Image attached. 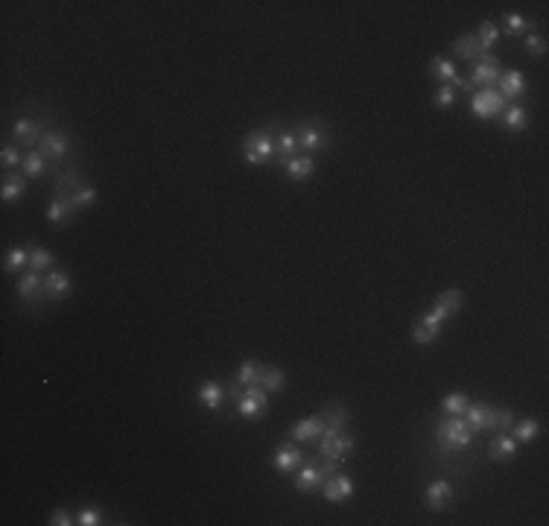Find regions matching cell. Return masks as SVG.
Instances as JSON below:
<instances>
[{
	"mask_svg": "<svg viewBox=\"0 0 549 526\" xmlns=\"http://www.w3.org/2000/svg\"><path fill=\"white\" fill-rule=\"evenodd\" d=\"M453 50H456V56L462 62H476L485 50H482V44L476 41V35H462L456 44H453Z\"/></svg>",
	"mask_w": 549,
	"mask_h": 526,
	"instance_id": "obj_27",
	"label": "cell"
},
{
	"mask_svg": "<svg viewBox=\"0 0 549 526\" xmlns=\"http://www.w3.org/2000/svg\"><path fill=\"white\" fill-rule=\"evenodd\" d=\"M94 199H97V190H94L91 184H88V187L82 184V187L77 190V194H70V205H74L77 211H82V208L94 205Z\"/></svg>",
	"mask_w": 549,
	"mask_h": 526,
	"instance_id": "obj_41",
	"label": "cell"
},
{
	"mask_svg": "<svg viewBox=\"0 0 549 526\" xmlns=\"http://www.w3.org/2000/svg\"><path fill=\"white\" fill-rule=\"evenodd\" d=\"M295 152H298V135L295 132H281L275 138V161L286 164L290 158H295Z\"/></svg>",
	"mask_w": 549,
	"mask_h": 526,
	"instance_id": "obj_25",
	"label": "cell"
},
{
	"mask_svg": "<svg viewBox=\"0 0 549 526\" xmlns=\"http://www.w3.org/2000/svg\"><path fill=\"white\" fill-rule=\"evenodd\" d=\"M12 135H15V140L21 143V147H35V143H41V129H38L35 121H30V117H21V121H15Z\"/></svg>",
	"mask_w": 549,
	"mask_h": 526,
	"instance_id": "obj_20",
	"label": "cell"
},
{
	"mask_svg": "<svg viewBox=\"0 0 549 526\" xmlns=\"http://www.w3.org/2000/svg\"><path fill=\"white\" fill-rule=\"evenodd\" d=\"M67 150H70V140H67L64 135H59V132H47V135H41V147H38V152H41L47 161H59V158H64Z\"/></svg>",
	"mask_w": 549,
	"mask_h": 526,
	"instance_id": "obj_17",
	"label": "cell"
},
{
	"mask_svg": "<svg viewBox=\"0 0 549 526\" xmlns=\"http://www.w3.org/2000/svg\"><path fill=\"white\" fill-rule=\"evenodd\" d=\"M538 433H540V424L535 418H523V421L511 424V439L514 442H532V439H538Z\"/></svg>",
	"mask_w": 549,
	"mask_h": 526,
	"instance_id": "obj_30",
	"label": "cell"
},
{
	"mask_svg": "<svg viewBox=\"0 0 549 526\" xmlns=\"http://www.w3.org/2000/svg\"><path fill=\"white\" fill-rule=\"evenodd\" d=\"M453 103H456V88H453V85H441V88L433 94V106H436V108H450Z\"/></svg>",
	"mask_w": 549,
	"mask_h": 526,
	"instance_id": "obj_42",
	"label": "cell"
},
{
	"mask_svg": "<svg viewBox=\"0 0 549 526\" xmlns=\"http://www.w3.org/2000/svg\"><path fill=\"white\" fill-rule=\"evenodd\" d=\"M304 459H307V457L298 450V444H295V442H286V444H281V447L275 450L272 465H275L281 474H293V471H298V465H301Z\"/></svg>",
	"mask_w": 549,
	"mask_h": 526,
	"instance_id": "obj_13",
	"label": "cell"
},
{
	"mask_svg": "<svg viewBox=\"0 0 549 526\" xmlns=\"http://www.w3.org/2000/svg\"><path fill=\"white\" fill-rule=\"evenodd\" d=\"M470 406V398L465 392H450L444 401H441V410L447 415H465V410Z\"/></svg>",
	"mask_w": 549,
	"mask_h": 526,
	"instance_id": "obj_33",
	"label": "cell"
},
{
	"mask_svg": "<svg viewBox=\"0 0 549 526\" xmlns=\"http://www.w3.org/2000/svg\"><path fill=\"white\" fill-rule=\"evenodd\" d=\"M53 263V252H47L41 246H30V269L33 272H41V269H50Z\"/></svg>",
	"mask_w": 549,
	"mask_h": 526,
	"instance_id": "obj_38",
	"label": "cell"
},
{
	"mask_svg": "<svg viewBox=\"0 0 549 526\" xmlns=\"http://www.w3.org/2000/svg\"><path fill=\"white\" fill-rule=\"evenodd\" d=\"M74 217H77V208L70 205V196H56L50 202V208H47V220L53 225H67Z\"/></svg>",
	"mask_w": 549,
	"mask_h": 526,
	"instance_id": "obj_21",
	"label": "cell"
},
{
	"mask_svg": "<svg viewBox=\"0 0 549 526\" xmlns=\"http://www.w3.org/2000/svg\"><path fill=\"white\" fill-rule=\"evenodd\" d=\"M436 304H441L444 310H447V313L453 316V313H456V310H462V304H465V296L459 293V290H444L441 296H438V301Z\"/></svg>",
	"mask_w": 549,
	"mask_h": 526,
	"instance_id": "obj_40",
	"label": "cell"
},
{
	"mask_svg": "<svg viewBox=\"0 0 549 526\" xmlns=\"http://www.w3.org/2000/svg\"><path fill=\"white\" fill-rule=\"evenodd\" d=\"M526 50H529L532 56H543V53H546V35H540V33L526 35Z\"/></svg>",
	"mask_w": 549,
	"mask_h": 526,
	"instance_id": "obj_43",
	"label": "cell"
},
{
	"mask_svg": "<svg viewBox=\"0 0 549 526\" xmlns=\"http://www.w3.org/2000/svg\"><path fill=\"white\" fill-rule=\"evenodd\" d=\"M438 333H441V328H433V325H426V322H418V325L412 328V340H415L418 345H433V342L438 340Z\"/></svg>",
	"mask_w": 549,
	"mask_h": 526,
	"instance_id": "obj_37",
	"label": "cell"
},
{
	"mask_svg": "<svg viewBox=\"0 0 549 526\" xmlns=\"http://www.w3.org/2000/svg\"><path fill=\"white\" fill-rule=\"evenodd\" d=\"M499 74H503V65H499V59L491 56V53H482L480 59H476V65H473L470 85L480 88V91H482V88H497Z\"/></svg>",
	"mask_w": 549,
	"mask_h": 526,
	"instance_id": "obj_6",
	"label": "cell"
},
{
	"mask_svg": "<svg viewBox=\"0 0 549 526\" xmlns=\"http://www.w3.org/2000/svg\"><path fill=\"white\" fill-rule=\"evenodd\" d=\"M324 500H330V503H348V500L353 497V480L345 474H336V476H327L324 486Z\"/></svg>",
	"mask_w": 549,
	"mask_h": 526,
	"instance_id": "obj_12",
	"label": "cell"
},
{
	"mask_svg": "<svg viewBox=\"0 0 549 526\" xmlns=\"http://www.w3.org/2000/svg\"><path fill=\"white\" fill-rule=\"evenodd\" d=\"M0 164H4V170H12V167L23 164V155H21L15 147H4V155H0Z\"/></svg>",
	"mask_w": 549,
	"mask_h": 526,
	"instance_id": "obj_45",
	"label": "cell"
},
{
	"mask_svg": "<svg viewBox=\"0 0 549 526\" xmlns=\"http://www.w3.org/2000/svg\"><path fill=\"white\" fill-rule=\"evenodd\" d=\"M18 298H23L27 304H33V307H38L44 298H47V290H44V278H41V272H23L21 278H18Z\"/></svg>",
	"mask_w": 549,
	"mask_h": 526,
	"instance_id": "obj_8",
	"label": "cell"
},
{
	"mask_svg": "<svg viewBox=\"0 0 549 526\" xmlns=\"http://www.w3.org/2000/svg\"><path fill=\"white\" fill-rule=\"evenodd\" d=\"M514 413L511 410H497V418H494V430H499V433H506V430H511L514 424Z\"/></svg>",
	"mask_w": 549,
	"mask_h": 526,
	"instance_id": "obj_44",
	"label": "cell"
},
{
	"mask_svg": "<svg viewBox=\"0 0 549 526\" xmlns=\"http://www.w3.org/2000/svg\"><path fill=\"white\" fill-rule=\"evenodd\" d=\"M497 91H499V97L503 100H517L523 97V91H526V79H523L520 70H503L499 74V82H497Z\"/></svg>",
	"mask_w": 549,
	"mask_h": 526,
	"instance_id": "obj_15",
	"label": "cell"
},
{
	"mask_svg": "<svg viewBox=\"0 0 549 526\" xmlns=\"http://www.w3.org/2000/svg\"><path fill=\"white\" fill-rule=\"evenodd\" d=\"M23 194H27V179H23L21 173H15V170H6L4 173V187H0V196H4V202H15Z\"/></svg>",
	"mask_w": 549,
	"mask_h": 526,
	"instance_id": "obj_23",
	"label": "cell"
},
{
	"mask_svg": "<svg viewBox=\"0 0 549 526\" xmlns=\"http://www.w3.org/2000/svg\"><path fill=\"white\" fill-rule=\"evenodd\" d=\"M497 38H499V30H497V23H491V21L480 23V33H476V41L482 44V50H485V53L491 50L494 44H497Z\"/></svg>",
	"mask_w": 549,
	"mask_h": 526,
	"instance_id": "obj_39",
	"label": "cell"
},
{
	"mask_svg": "<svg viewBox=\"0 0 549 526\" xmlns=\"http://www.w3.org/2000/svg\"><path fill=\"white\" fill-rule=\"evenodd\" d=\"M44 290L50 301H62L70 296V275L67 272H47L44 275Z\"/></svg>",
	"mask_w": 549,
	"mask_h": 526,
	"instance_id": "obj_19",
	"label": "cell"
},
{
	"mask_svg": "<svg viewBox=\"0 0 549 526\" xmlns=\"http://www.w3.org/2000/svg\"><path fill=\"white\" fill-rule=\"evenodd\" d=\"M264 369H266V366H260L257 360H246V363L240 366V371H237V384H240V386H254V384H260V377H264Z\"/></svg>",
	"mask_w": 549,
	"mask_h": 526,
	"instance_id": "obj_31",
	"label": "cell"
},
{
	"mask_svg": "<svg viewBox=\"0 0 549 526\" xmlns=\"http://www.w3.org/2000/svg\"><path fill=\"white\" fill-rule=\"evenodd\" d=\"M488 457H491L494 462H509V459H514V457H517V442H514L509 433L494 436L491 444H488Z\"/></svg>",
	"mask_w": 549,
	"mask_h": 526,
	"instance_id": "obj_18",
	"label": "cell"
},
{
	"mask_svg": "<svg viewBox=\"0 0 549 526\" xmlns=\"http://www.w3.org/2000/svg\"><path fill=\"white\" fill-rule=\"evenodd\" d=\"M260 386H264L266 392H281L286 386V374L278 369V366H269L264 369V377H260Z\"/></svg>",
	"mask_w": 549,
	"mask_h": 526,
	"instance_id": "obj_34",
	"label": "cell"
},
{
	"mask_svg": "<svg viewBox=\"0 0 549 526\" xmlns=\"http://www.w3.org/2000/svg\"><path fill=\"white\" fill-rule=\"evenodd\" d=\"M77 523H82V526H100L103 523V515L97 509H85V512H79Z\"/></svg>",
	"mask_w": 549,
	"mask_h": 526,
	"instance_id": "obj_46",
	"label": "cell"
},
{
	"mask_svg": "<svg viewBox=\"0 0 549 526\" xmlns=\"http://www.w3.org/2000/svg\"><path fill=\"white\" fill-rule=\"evenodd\" d=\"M266 410H269V392L260 386V384H254V386H246L243 389V395L237 398V413H240L243 418H260V415H266Z\"/></svg>",
	"mask_w": 549,
	"mask_h": 526,
	"instance_id": "obj_5",
	"label": "cell"
},
{
	"mask_svg": "<svg viewBox=\"0 0 549 526\" xmlns=\"http://www.w3.org/2000/svg\"><path fill=\"white\" fill-rule=\"evenodd\" d=\"M70 523H77V520L70 517V512H64V509H56L50 515V526H70Z\"/></svg>",
	"mask_w": 549,
	"mask_h": 526,
	"instance_id": "obj_47",
	"label": "cell"
},
{
	"mask_svg": "<svg viewBox=\"0 0 549 526\" xmlns=\"http://www.w3.org/2000/svg\"><path fill=\"white\" fill-rule=\"evenodd\" d=\"M324 430H327V427H324L322 415H310V418L298 421V424L290 430V436H293V442H319Z\"/></svg>",
	"mask_w": 549,
	"mask_h": 526,
	"instance_id": "obj_16",
	"label": "cell"
},
{
	"mask_svg": "<svg viewBox=\"0 0 549 526\" xmlns=\"http://www.w3.org/2000/svg\"><path fill=\"white\" fill-rule=\"evenodd\" d=\"M429 74H433L438 82H447V85H453V88L473 91L470 79H462V77H459V70H456V65L447 62V59H438V56H436L433 62H429Z\"/></svg>",
	"mask_w": 549,
	"mask_h": 526,
	"instance_id": "obj_10",
	"label": "cell"
},
{
	"mask_svg": "<svg viewBox=\"0 0 549 526\" xmlns=\"http://www.w3.org/2000/svg\"><path fill=\"white\" fill-rule=\"evenodd\" d=\"M503 27H506V33H509L511 38H520L526 30H532V23L523 18V15H517V12H506V15H503Z\"/></svg>",
	"mask_w": 549,
	"mask_h": 526,
	"instance_id": "obj_35",
	"label": "cell"
},
{
	"mask_svg": "<svg viewBox=\"0 0 549 526\" xmlns=\"http://www.w3.org/2000/svg\"><path fill=\"white\" fill-rule=\"evenodd\" d=\"M283 167H286V176H290L293 181H307L310 176H313V170H316V161L310 155H295V158L286 161Z\"/></svg>",
	"mask_w": 549,
	"mask_h": 526,
	"instance_id": "obj_24",
	"label": "cell"
},
{
	"mask_svg": "<svg viewBox=\"0 0 549 526\" xmlns=\"http://www.w3.org/2000/svg\"><path fill=\"white\" fill-rule=\"evenodd\" d=\"M79 187H82L79 173H74V170H59L56 173V196H70V194H77Z\"/></svg>",
	"mask_w": 549,
	"mask_h": 526,
	"instance_id": "obj_29",
	"label": "cell"
},
{
	"mask_svg": "<svg viewBox=\"0 0 549 526\" xmlns=\"http://www.w3.org/2000/svg\"><path fill=\"white\" fill-rule=\"evenodd\" d=\"M243 158L249 164H269L275 158V138L269 129H257L243 138Z\"/></svg>",
	"mask_w": 549,
	"mask_h": 526,
	"instance_id": "obj_4",
	"label": "cell"
},
{
	"mask_svg": "<svg viewBox=\"0 0 549 526\" xmlns=\"http://www.w3.org/2000/svg\"><path fill=\"white\" fill-rule=\"evenodd\" d=\"M462 418L468 421V427L473 430V433H485V430H494L497 406H491V403H470Z\"/></svg>",
	"mask_w": 549,
	"mask_h": 526,
	"instance_id": "obj_9",
	"label": "cell"
},
{
	"mask_svg": "<svg viewBox=\"0 0 549 526\" xmlns=\"http://www.w3.org/2000/svg\"><path fill=\"white\" fill-rule=\"evenodd\" d=\"M336 465H339V462H330V459H324V465H319L316 459H304V462L298 465L295 488H298L301 494H316V491H322V486H324V480H327V474L336 471Z\"/></svg>",
	"mask_w": 549,
	"mask_h": 526,
	"instance_id": "obj_1",
	"label": "cell"
},
{
	"mask_svg": "<svg viewBox=\"0 0 549 526\" xmlns=\"http://www.w3.org/2000/svg\"><path fill=\"white\" fill-rule=\"evenodd\" d=\"M470 108H473L476 117H482V121H491V117H497V114L506 111V100L499 97L497 88H482V91L473 94Z\"/></svg>",
	"mask_w": 549,
	"mask_h": 526,
	"instance_id": "obj_7",
	"label": "cell"
},
{
	"mask_svg": "<svg viewBox=\"0 0 549 526\" xmlns=\"http://www.w3.org/2000/svg\"><path fill=\"white\" fill-rule=\"evenodd\" d=\"M295 135H298V150H301L304 155L319 152V150L327 147V135H324L322 129H316V121H307V123L301 126V132H295Z\"/></svg>",
	"mask_w": 549,
	"mask_h": 526,
	"instance_id": "obj_14",
	"label": "cell"
},
{
	"mask_svg": "<svg viewBox=\"0 0 549 526\" xmlns=\"http://www.w3.org/2000/svg\"><path fill=\"white\" fill-rule=\"evenodd\" d=\"M424 503L429 512H444L450 503H453V486L447 480H436L429 483L426 491H424Z\"/></svg>",
	"mask_w": 549,
	"mask_h": 526,
	"instance_id": "obj_11",
	"label": "cell"
},
{
	"mask_svg": "<svg viewBox=\"0 0 549 526\" xmlns=\"http://www.w3.org/2000/svg\"><path fill=\"white\" fill-rule=\"evenodd\" d=\"M526 123H529V111L523 106H509L503 111V126L509 132H523V129H526Z\"/></svg>",
	"mask_w": 549,
	"mask_h": 526,
	"instance_id": "obj_28",
	"label": "cell"
},
{
	"mask_svg": "<svg viewBox=\"0 0 549 526\" xmlns=\"http://www.w3.org/2000/svg\"><path fill=\"white\" fill-rule=\"evenodd\" d=\"M196 398H199V403L205 406V410H220L222 401H225V386L217 384V380H208V384L199 386Z\"/></svg>",
	"mask_w": 549,
	"mask_h": 526,
	"instance_id": "obj_22",
	"label": "cell"
},
{
	"mask_svg": "<svg viewBox=\"0 0 549 526\" xmlns=\"http://www.w3.org/2000/svg\"><path fill=\"white\" fill-rule=\"evenodd\" d=\"M23 173H27L30 179H38V176H44L47 173V158L35 150V152H30V155H23Z\"/></svg>",
	"mask_w": 549,
	"mask_h": 526,
	"instance_id": "obj_36",
	"label": "cell"
},
{
	"mask_svg": "<svg viewBox=\"0 0 549 526\" xmlns=\"http://www.w3.org/2000/svg\"><path fill=\"white\" fill-rule=\"evenodd\" d=\"M27 267H30V249L15 246V249L6 252V260H4V269L6 272H21V269H27Z\"/></svg>",
	"mask_w": 549,
	"mask_h": 526,
	"instance_id": "obj_32",
	"label": "cell"
},
{
	"mask_svg": "<svg viewBox=\"0 0 549 526\" xmlns=\"http://www.w3.org/2000/svg\"><path fill=\"white\" fill-rule=\"evenodd\" d=\"M319 444V457L322 459H330V462H345L353 450V436L345 433V430H324L322 439L316 442Z\"/></svg>",
	"mask_w": 549,
	"mask_h": 526,
	"instance_id": "obj_2",
	"label": "cell"
},
{
	"mask_svg": "<svg viewBox=\"0 0 549 526\" xmlns=\"http://www.w3.org/2000/svg\"><path fill=\"white\" fill-rule=\"evenodd\" d=\"M319 415H322V421H324L327 430H339V427H345L348 418H351V413H348L345 403H324Z\"/></svg>",
	"mask_w": 549,
	"mask_h": 526,
	"instance_id": "obj_26",
	"label": "cell"
},
{
	"mask_svg": "<svg viewBox=\"0 0 549 526\" xmlns=\"http://www.w3.org/2000/svg\"><path fill=\"white\" fill-rule=\"evenodd\" d=\"M436 436L444 447H453V450H459V447H468L470 439H473V430L468 427V421L462 415H447L436 424Z\"/></svg>",
	"mask_w": 549,
	"mask_h": 526,
	"instance_id": "obj_3",
	"label": "cell"
}]
</instances>
